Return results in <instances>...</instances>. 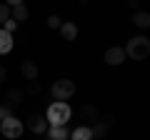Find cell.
I'll return each instance as SVG.
<instances>
[{
  "label": "cell",
  "instance_id": "obj_1",
  "mask_svg": "<svg viewBox=\"0 0 150 140\" xmlns=\"http://www.w3.org/2000/svg\"><path fill=\"white\" fill-rule=\"evenodd\" d=\"M73 118V110H70L68 103L63 100H55L48 105V113H45V120H48L50 128H55V125H68V120Z\"/></svg>",
  "mask_w": 150,
  "mask_h": 140
},
{
  "label": "cell",
  "instance_id": "obj_2",
  "mask_svg": "<svg viewBox=\"0 0 150 140\" xmlns=\"http://www.w3.org/2000/svg\"><path fill=\"white\" fill-rule=\"evenodd\" d=\"M125 55L130 60H145L150 55V40L145 35H135V38L128 40V48H125Z\"/></svg>",
  "mask_w": 150,
  "mask_h": 140
},
{
  "label": "cell",
  "instance_id": "obj_3",
  "mask_svg": "<svg viewBox=\"0 0 150 140\" xmlns=\"http://www.w3.org/2000/svg\"><path fill=\"white\" fill-rule=\"evenodd\" d=\"M50 93H53V98H55V100L68 103L70 98L75 95V83H73V80H68V78H60V80H55V83H53Z\"/></svg>",
  "mask_w": 150,
  "mask_h": 140
},
{
  "label": "cell",
  "instance_id": "obj_4",
  "mask_svg": "<svg viewBox=\"0 0 150 140\" xmlns=\"http://www.w3.org/2000/svg\"><path fill=\"white\" fill-rule=\"evenodd\" d=\"M23 120H18V118H5L3 120V123H0V135H3V138H8V140H18L23 135Z\"/></svg>",
  "mask_w": 150,
  "mask_h": 140
},
{
  "label": "cell",
  "instance_id": "obj_5",
  "mask_svg": "<svg viewBox=\"0 0 150 140\" xmlns=\"http://www.w3.org/2000/svg\"><path fill=\"white\" fill-rule=\"evenodd\" d=\"M28 123V130H30V133H35V135H43V133H48V120H45V115H30V118L25 120Z\"/></svg>",
  "mask_w": 150,
  "mask_h": 140
},
{
  "label": "cell",
  "instance_id": "obj_6",
  "mask_svg": "<svg viewBox=\"0 0 150 140\" xmlns=\"http://www.w3.org/2000/svg\"><path fill=\"white\" fill-rule=\"evenodd\" d=\"M125 58H128V55H125V48H118V45H115V48H108L105 50V58H103V60L115 68V65H123Z\"/></svg>",
  "mask_w": 150,
  "mask_h": 140
},
{
  "label": "cell",
  "instance_id": "obj_7",
  "mask_svg": "<svg viewBox=\"0 0 150 140\" xmlns=\"http://www.w3.org/2000/svg\"><path fill=\"white\" fill-rule=\"evenodd\" d=\"M112 123L115 120L108 115L105 120H100V123H95V128H93V140H105V135H108V130L112 128Z\"/></svg>",
  "mask_w": 150,
  "mask_h": 140
},
{
  "label": "cell",
  "instance_id": "obj_8",
  "mask_svg": "<svg viewBox=\"0 0 150 140\" xmlns=\"http://www.w3.org/2000/svg\"><path fill=\"white\" fill-rule=\"evenodd\" d=\"M48 140H70V128H68V125L48 128Z\"/></svg>",
  "mask_w": 150,
  "mask_h": 140
},
{
  "label": "cell",
  "instance_id": "obj_9",
  "mask_svg": "<svg viewBox=\"0 0 150 140\" xmlns=\"http://www.w3.org/2000/svg\"><path fill=\"white\" fill-rule=\"evenodd\" d=\"M13 45H15V38H13V33H8V30H3V28H0V55L10 53Z\"/></svg>",
  "mask_w": 150,
  "mask_h": 140
},
{
  "label": "cell",
  "instance_id": "obj_10",
  "mask_svg": "<svg viewBox=\"0 0 150 140\" xmlns=\"http://www.w3.org/2000/svg\"><path fill=\"white\" fill-rule=\"evenodd\" d=\"M60 35H63V40H68V43H73L75 38H78V25L70 20H65L63 25H60Z\"/></svg>",
  "mask_w": 150,
  "mask_h": 140
},
{
  "label": "cell",
  "instance_id": "obj_11",
  "mask_svg": "<svg viewBox=\"0 0 150 140\" xmlns=\"http://www.w3.org/2000/svg\"><path fill=\"white\" fill-rule=\"evenodd\" d=\"M70 140H93V128L90 125H78L75 130H70Z\"/></svg>",
  "mask_w": 150,
  "mask_h": 140
},
{
  "label": "cell",
  "instance_id": "obj_12",
  "mask_svg": "<svg viewBox=\"0 0 150 140\" xmlns=\"http://www.w3.org/2000/svg\"><path fill=\"white\" fill-rule=\"evenodd\" d=\"M20 100H23V90H18V88H13V90H8L5 93V105L8 108H18L20 105Z\"/></svg>",
  "mask_w": 150,
  "mask_h": 140
},
{
  "label": "cell",
  "instance_id": "obj_13",
  "mask_svg": "<svg viewBox=\"0 0 150 140\" xmlns=\"http://www.w3.org/2000/svg\"><path fill=\"white\" fill-rule=\"evenodd\" d=\"M133 23L138 28H143V30H148L150 28V13L148 10H135L133 13Z\"/></svg>",
  "mask_w": 150,
  "mask_h": 140
},
{
  "label": "cell",
  "instance_id": "obj_14",
  "mask_svg": "<svg viewBox=\"0 0 150 140\" xmlns=\"http://www.w3.org/2000/svg\"><path fill=\"white\" fill-rule=\"evenodd\" d=\"M20 73L25 75V80H38V65L33 63V60H25V63L20 65Z\"/></svg>",
  "mask_w": 150,
  "mask_h": 140
},
{
  "label": "cell",
  "instance_id": "obj_15",
  "mask_svg": "<svg viewBox=\"0 0 150 140\" xmlns=\"http://www.w3.org/2000/svg\"><path fill=\"white\" fill-rule=\"evenodd\" d=\"M80 118L85 120V125H90V123H95V120H100V115H98V110L93 108V105H83L80 108Z\"/></svg>",
  "mask_w": 150,
  "mask_h": 140
},
{
  "label": "cell",
  "instance_id": "obj_16",
  "mask_svg": "<svg viewBox=\"0 0 150 140\" xmlns=\"http://www.w3.org/2000/svg\"><path fill=\"white\" fill-rule=\"evenodd\" d=\"M28 15H30V10H28L25 3H23V5H15V8H13V13H10V18H13L15 23H25Z\"/></svg>",
  "mask_w": 150,
  "mask_h": 140
},
{
  "label": "cell",
  "instance_id": "obj_17",
  "mask_svg": "<svg viewBox=\"0 0 150 140\" xmlns=\"http://www.w3.org/2000/svg\"><path fill=\"white\" fill-rule=\"evenodd\" d=\"M10 13H13V8H10V5L0 3V28L5 25V20H10Z\"/></svg>",
  "mask_w": 150,
  "mask_h": 140
},
{
  "label": "cell",
  "instance_id": "obj_18",
  "mask_svg": "<svg viewBox=\"0 0 150 140\" xmlns=\"http://www.w3.org/2000/svg\"><path fill=\"white\" fill-rule=\"evenodd\" d=\"M60 25H63L60 15H50V18H48V28H50V30H60Z\"/></svg>",
  "mask_w": 150,
  "mask_h": 140
},
{
  "label": "cell",
  "instance_id": "obj_19",
  "mask_svg": "<svg viewBox=\"0 0 150 140\" xmlns=\"http://www.w3.org/2000/svg\"><path fill=\"white\" fill-rule=\"evenodd\" d=\"M25 93L38 95V93H40V83H38V80H30V83H28V88H25Z\"/></svg>",
  "mask_w": 150,
  "mask_h": 140
},
{
  "label": "cell",
  "instance_id": "obj_20",
  "mask_svg": "<svg viewBox=\"0 0 150 140\" xmlns=\"http://www.w3.org/2000/svg\"><path fill=\"white\" fill-rule=\"evenodd\" d=\"M18 25H20V23H15V20L10 18V20H5V25H3V30H8V33H15V30H18Z\"/></svg>",
  "mask_w": 150,
  "mask_h": 140
},
{
  "label": "cell",
  "instance_id": "obj_21",
  "mask_svg": "<svg viewBox=\"0 0 150 140\" xmlns=\"http://www.w3.org/2000/svg\"><path fill=\"white\" fill-rule=\"evenodd\" d=\"M10 108H8V105H0V123H3V120H5V118H10Z\"/></svg>",
  "mask_w": 150,
  "mask_h": 140
},
{
  "label": "cell",
  "instance_id": "obj_22",
  "mask_svg": "<svg viewBox=\"0 0 150 140\" xmlns=\"http://www.w3.org/2000/svg\"><path fill=\"white\" fill-rule=\"evenodd\" d=\"M128 8H130V10H140V0H128Z\"/></svg>",
  "mask_w": 150,
  "mask_h": 140
},
{
  "label": "cell",
  "instance_id": "obj_23",
  "mask_svg": "<svg viewBox=\"0 0 150 140\" xmlns=\"http://www.w3.org/2000/svg\"><path fill=\"white\" fill-rule=\"evenodd\" d=\"M5 80H8V70L3 68V65H0V85H3V83H5Z\"/></svg>",
  "mask_w": 150,
  "mask_h": 140
},
{
  "label": "cell",
  "instance_id": "obj_24",
  "mask_svg": "<svg viewBox=\"0 0 150 140\" xmlns=\"http://www.w3.org/2000/svg\"><path fill=\"white\" fill-rule=\"evenodd\" d=\"M25 0H5V5H10V8H15V5H23Z\"/></svg>",
  "mask_w": 150,
  "mask_h": 140
}]
</instances>
